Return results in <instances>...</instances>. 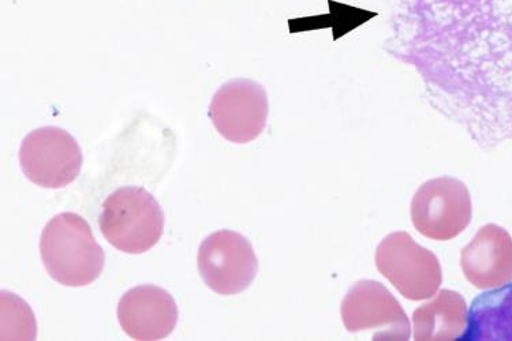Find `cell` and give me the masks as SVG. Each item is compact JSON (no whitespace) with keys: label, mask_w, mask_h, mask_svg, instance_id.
<instances>
[{"label":"cell","mask_w":512,"mask_h":341,"mask_svg":"<svg viewBox=\"0 0 512 341\" xmlns=\"http://www.w3.org/2000/svg\"><path fill=\"white\" fill-rule=\"evenodd\" d=\"M178 306L170 292L153 284L134 287L122 296L118 321L138 341L166 339L178 324Z\"/></svg>","instance_id":"10"},{"label":"cell","mask_w":512,"mask_h":341,"mask_svg":"<svg viewBox=\"0 0 512 341\" xmlns=\"http://www.w3.org/2000/svg\"><path fill=\"white\" fill-rule=\"evenodd\" d=\"M198 271L218 295H238L252 286L259 258L244 235L231 230L213 232L198 249Z\"/></svg>","instance_id":"7"},{"label":"cell","mask_w":512,"mask_h":341,"mask_svg":"<svg viewBox=\"0 0 512 341\" xmlns=\"http://www.w3.org/2000/svg\"><path fill=\"white\" fill-rule=\"evenodd\" d=\"M386 50L489 151L512 140V0H387Z\"/></svg>","instance_id":"1"},{"label":"cell","mask_w":512,"mask_h":341,"mask_svg":"<svg viewBox=\"0 0 512 341\" xmlns=\"http://www.w3.org/2000/svg\"><path fill=\"white\" fill-rule=\"evenodd\" d=\"M376 266L409 301L432 298L442 286L439 258L405 231L392 232L381 241L376 250Z\"/></svg>","instance_id":"4"},{"label":"cell","mask_w":512,"mask_h":341,"mask_svg":"<svg viewBox=\"0 0 512 341\" xmlns=\"http://www.w3.org/2000/svg\"><path fill=\"white\" fill-rule=\"evenodd\" d=\"M104 239L126 254H144L158 245L164 213L158 200L138 186H123L106 198L99 217Z\"/></svg>","instance_id":"3"},{"label":"cell","mask_w":512,"mask_h":341,"mask_svg":"<svg viewBox=\"0 0 512 341\" xmlns=\"http://www.w3.org/2000/svg\"><path fill=\"white\" fill-rule=\"evenodd\" d=\"M21 170L43 189H63L76 181L82 168V151L76 138L61 127L33 130L22 141Z\"/></svg>","instance_id":"6"},{"label":"cell","mask_w":512,"mask_h":341,"mask_svg":"<svg viewBox=\"0 0 512 341\" xmlns=\"http://www.w3.org/2000/svg\"><path fill=\"white\" fill-rule=\"evenodd\" d=\"M40 256L48 275L66 287H85L99 279L106 254L84 217L65 212L44 227Z\"/></svg>","instance_id":"2"},{"label":"cell","mask_w":512,"mask_h":341,"mask_svg":"<svg viewBox=\"0 0 512 341\" xmlns=\"http://www.w3.org/2000/svg\"><path fill=\"white\" fill-rule=\"evenodd\" d=\"M467 305L457 291L442 290L413 313L414 340H459L467 328Z\"/></svg>","instance_id":"12"},{"label":"cell","mask_w":512,"mask_h":341,"mask_svg":"<svg viewBox=\"0 0 512 341\" xmlns=\"http://www.w3.org/2000/svg\"><path fill=\"white\" fill-rule=\"evenodd\" d=\"M473 206L469 189L451 176L432 179L414 194L411 221L426 238L451 241L469 227Z\"/></svg>","instance_id":"5"},{"label":"cell","mask_w":512,"mask_h":341,"mask_svg":"<svg viewBox=\"0 0 512 341\" xmlns=\"http://www.w3.org/2000/svg\"><path fill=\"white\" fill-rule=\"evenodd\" d=\"M347 332H373L375 341H407L411 326L406 311L387 287L375 280L357 281L347 292L342 307Z\"/></svg>","instance_id":"8"},{"label":"cell","mask_w":512,"mask_h":341,"mask_svg":"<svg viewBox=\"0 0 512 341\" xmlns=\"http://www.w3.org/2000/svg\"><path fill=\"white\" fill-rule=\"evenodd\" d=\"M463 341H512V284L474 299Z\"/></svg>","instance_id":"13"},{"label":"cell","mask_w":512,"mask_h":341,"mask_svg":"<svg viewBox=\"0 0 512 341\" xmlns=\"http://www.w3.org/2000/svg\"><path fill=\"white\" fill-rule=\"evenodd\" d=\"M268 115L267 91L248 78H235L220 86L208 111L220 136L234 144H248L260 137Z\"/></svg>","instance_id":"9"},{"label":"cell","mask_w":512,"mask_h":341,"mask_svg":"<svg viewBox=\"0 0 512 341\" xmlns=\"http://www.w3.org/2000/svg\"><path fill=\"white\" fill-rule=\"evenodd\" d=\"M463 275L478 290H493L512 281V238L503 227L487 224L462 250Z\"/></svg>","instance_id":"11"}]
</instances>
